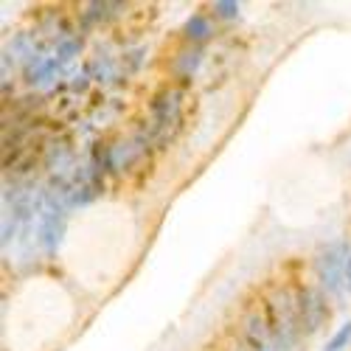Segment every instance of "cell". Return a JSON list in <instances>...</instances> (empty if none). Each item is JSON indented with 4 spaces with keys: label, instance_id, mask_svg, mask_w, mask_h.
<instances>
[{
    "label": "cell",
    "instance_id": "obj_1",
    "mask_svg": "<svg viewBox=\"0 0 351 351\" xmlns=\"http://www.w3.org/2000/svg\"><path fill=\"white\" fill-rule=\"evenodd\" d=\"M267 324H270L273 337L281 346V351H287L301 332L298 298H292L289 292H276V298L267 301Z\"/></svg>",
    "mask_w": 351,
    "mask_h": 351
},
{
    "label": "cell",
    "instance_id": "obj_2",
    "mask_svg": "<svg viewBox=\"0 0 351 351\" xmlns=\"http://www.w3.org/2000/svg\"><path fill=\"white\" fill-rule=\"evenodd\" d=\"M348 258H351V250L346 242H332L326 245L324 250L317 253L315 258V276L320 281L326 292L337 295V292L346 287V270H348Z\"/></svg>",
    "mask_w": 351,
    "mask_h": 351
},
{
    "label": "cell",
    "instance_id": "obj_3",
    "mask_svg": "<svg viewBox=\"0 0 351 351\" xmlns=\"http://www.w3.org/2000/svg\"><path fill=\"white\" fill-rule=\"evenodd\" d=\"M298 315H301V329L306 335H312L329 320V306L317 289H301L298 292Z\"/></svg>",
    "mask_w": 351,
    "mask_h": 351
},
{
    "label": "cell",
    "instance_id": "obj_4",
    "mask_svg": "<svg viewBox=\"0 0 351 351\" xmlns=\"http://www.w3.org/2000/svg\"><path fill=\"white\" fill-rule=\"evenodd\" d=\"M242 332L247 337V343L256 348V351H270L273 346V329L267 324V317H258L256 312H247L245 320H242Z\"/></svg>",
    "mask_w": 351,
    "mask_h": 351
},
{
    "label": "cell",
    "instance_id": "obj_5",
    "mask_svg": "<svg viewBox=\"0 0 351 351\" xmlns=\"http://www.w3.org/2000/svg\"><path fill=\"white\" fill-rule=\"evenodd\" d=\"M62 228H65V219H62V211L60 208H45L43 211L40 239H43L45 250H56V245H60V237H62Z\"/></svg>",
    "mask_w": 351,
    "mask_h": 351
},
{
    "label": "cell",
    "instance_id": "obj_6",
    "mask_svg": "<svg viewBox=\"0 0 351 351\" xmlns=\"http://www.w3.org/2000/svg\"><path fill=\"white\" fill-rule=\"evenodd\" d=\"M211 34H214V28H211V23H208L206 14L189 17V23H186V37H191V40H208Z\"/></svg>",
    "mask_w": 351,
    "mask_h": 351
},
{
    "label": "cell",
    "instance_id": "obj_7",
    "mask_svg": "<svg viewBox=\"0 0 351 351\" xmlns=\"http://www.w3.org/2000/svg\"><path fill=\"white\" fill-rule=\"evenodd\" d=\"M348 346H351V320H348V324H343V326L332 335V340L326 343L324 351H346Z\"/></svg>",
    "mask_w": 351,
    "mask_h": 351
},
{
    "label": "cell",
    "instance_id": "obj_8",
    "mask_svg": "<svg viewBox=\"0 0 351 351\" xmlns=\"http://www.w3.org/2000/svg\"><path fill=\"white\" fill-rule=\"evenodd\" d=\"M214 12H217L219 17H225V20H233V17L239 14V3H237V0H217Z\"/></svg>",
    "mask_w": 351,
    "mask_h": 351
},
{
    "label": "cell",
    "instance_id": "obj_9",
    "mask_svg": "<svg viewBox=\"0 0 351 351\" xmlns=\"http://www.w3.org/2000/svg\"><path fill=\"white\" fill-rule=\"evenodd\" d=\"M346 289L351 292V258H348V270H346Z\"/></svg>",
    "mask_w": 351,
    "mask_h": 351
}]
</instances>
